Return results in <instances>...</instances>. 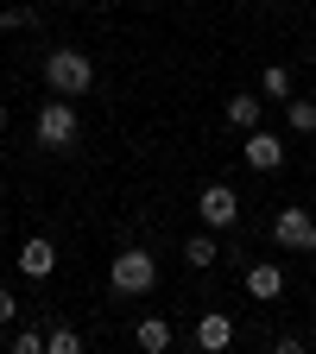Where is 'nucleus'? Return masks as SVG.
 Returning a JSON list of instances; mask_svg holds the SVG:
<instances>
[{"mask_svg":"<svg viewBox=\"0 0 316 354\" xmlns=\"http://www.w3.org/2000/svg\"><path fill=\"white\" fill-rule=\"evenodd\" d=\"M44 88L51 95H89L95 88V64H89V51H76V44H57V51H44Z\"/></svg>","mask_w":316,"mask_h":354,"instance_id":"1","label":"nucleus"},{"mask_svg":"<svg viewBox=\"0 0 316 354\" xmlns=\"http://www.w3.org/2000/svg\"><path fill=\"white\" fill-rule=\"evenodd\" d=\"M76 133H82V120H76L70 95H51V102L32 114V140H38V152H70Z\"/></svg>","mask_w":316,"mask_h":354,"instance_id":"2","label":"nucleus"},{"mask_svg":"<svg viewBox=\"0 0 316 354\" xmlns=\"http://www.w3.org/2000/svg\"><path fill=\"white\" fill-rule=\"evenodd\" d=\"M152 285H158V259L146 247H120L114 266H108V291L114 297H146Z\"/></svg>","mask_w":316,"mask_h":354,"instance_id":"3","label":"nucleus"},{"mask_svg":"<svg viewBox=\"0 0 316 354\" xmlns=\"http://www.w3.org/2000/svg\"><path fill=\"white\" fill-rule=\"evenodd\" d=\"M196 215H203V228H234L241 221V196H234V184H203V196H196Z\"/></svg>","mask_w":316,"mask_h":354,"instance_id":"4","label":"nucleus"},{"mask_svg":"<svg viewBox=\"0 0 316 354\" xmlns=\"http://www.w3.org/2000/svg\"><path fill=\"white\" fill-rule=\"evenodd\" d=\"M272 241H279L285 253H316V215H310V209H279Z\"/></svg>","mask_w":316,"mask_h":354,"instance_id":"5","label":"nucleus"},{"mask_svg":"<svg viewBox=\"0 0 316 354\" xmlns=\"http://www.w3.org/2000/svg\"><path fill=\"white\" fill-rule=\"evenodd\" d=\"M241 158L266 177V171H279V165H285V140H279V133H266V127H253L247 140H241Z\"/></svg>","mask_w":316,"mask_h":354,"instance_id":"6","label":"nucleus"},{"mask_svg":"<svg viewBox=\"0 0 316 354\" xmlns=\"http://www.w3.org/2000/svg\"><path fill=\"white\" fill-rule=\"evenodd\" d=\"M196 348L203 354L234 348V317H228V310H203V317H196Z\"/></svg>","mask_w":316,"mask_h":354,"instance_id":"7","label":"nucleus"},{"mask_svg":"<svg viewBox=\"0 0 316 354\" xmlns=\"http://www.w3.org/2000/svg\"><path fill=\"white\" fill-rule=\"evenodd\" d=\"M247 297H259V304H279V297H285V266H279V259H259V266H247Z\"/></svg>","mask_w":316,"mask_h":354,"instance_id":"8","label":"nucleus"},{"mask_svg":"<svg viewBox=\"0 0 316 354\" xmlns=\"http://www.w3.org/2000/svg\"><path fill=\"white\" fill-rule=\"evenodd\" d=\"M221 114H228V127H234V133H253V127H259V114H266V95H259V88H241V95L221 102Z\"/></svg>","mask_w":316,"mask_h":354,"instance_id":"9","label":"nucleus"},{"mask_svg":"<svg viewBox=\"0 0 316 354\" xmlns=\"http://www.w3.org/2000/svg\"><path fill=\"white\" fill-rule=\"evenodd\" d=\"M19 272H26V279H51V272H57V247L44 241V234H32V241L19 247Z\"/></svg>","mask_w":316,"mask_h":354,"instance_id":"10","label":"nucleus"},{"mask_svg":"<svg viewBox=\"0 0 316 354\" xmlns=\"http://www.w3.org/2000/svg\"><path fill=\"white\" fill-rule=\"evenodd\" d=\"M133 342H140L146 354H165V348L177 342V329H171L165 317H140V323H133Z\"/></svg>","mask_w":316,"mask_h":354,"instance_id":"11","label":"nucleus"},{"mask_svg":"<svg viewBox=\"0 0 316 354\" xmlns=\"http://www.w3.org/2000/svg\"><path fill=\"white\" fill-rule=\"evenodd\" d=\"M215 259H221V253H215V234H190V241H184V266H190V272H209Z\"/></svg>","mask_w":316,"mask_h":354,"instance_id":"12","label":"nucleus"},{"mask_svg":"<svg viewBox=\"0 0 316 354\" xmlns=\"http://www.w3.org/2000/svg\"><path fill=\"white\" fill-rule=\"evenodd\" d=\"M259 95H266V102H291V70H285V64H266Z\"/></svg>","mask_w":316,"mask_h":354,"instance_id":"13","label":"nucleus"},{"mask_svg":"<svg viewBox=\"0 0 316 354\" xmlns=\"http://www.w3.org/2000/svg\"><path fill=\"white\" fill-rule=\"evenodd\" d=\"M285 127H291V133H316V102H310V95H291V102H285Z\"/></svg>","mask_w":316,"mask_h":354,"instance_id":"14","label":"nucleus"},{"mask_svg":"<svg viewBox=\"0 0 316 354\" xmlns=\"http://www.w3.org/2000/svg\"><path fill=\"white\" fill-rule=\"evenodd\" d=\"M44 354H82V335L64 329V323H57V329H44Z\"/></svg>","mask_w":316,"mask_h":354,"instance_id":"15","label":"nucleus"},{"mask_svg":"<svg viewBox=\"0 0 316 354\" xmlns=\"http://www.w3.org/2000/svg\"><path fill=\"white\" fill-rule=\"evenodd\" d=\"M32 26H38L32 7H0V32H32Z\"/></svg>","mask_w":316,"mask_h":354,"instance_id":"16","label":"nucleus"},{"mask_svg":"<svg viewBox=\"0 0 316 354\" xmlns=\"http://www.w3.org/2000/svg\"><path fill=\"white\" fill-rule=\"evenodd\" d=\"M13 354H44V329H13Z\"/></svg>","mask_w":316,"mask_h":354,"instance_id":"17","label":"nucleus"},{"mask_svg":"<svg viewBox=\"0 0 316 354\" xmlns=\"http://www.w3.org/2000/svg\"><path fill=\"white\" fill-rule=\"evenodd\" d=\"M272 348H279V354H304V348H310V342H304V335H297V329H285V335H279V342H272Z\"/></svg>","mask_w":316,"mask_h":354,"instance_id":"18","label":"nucleus"},{"mask_svg":"<svg viewBox=\"0 0 316 354\" xmlns=\"http://www.w3.org/2000/svg\"><path fill=\"white\" fill-rule=\"evenodd\" d=\"M13 317H19V304H13V291H7V285H0V329H7Z\"/></svg>","mask_w":316,"mask_h":354,"instance_id":"19","label":"nucleus"},{"mask_svg":"<svg viewBox=\"0 0 316 354\" xmlns=\"http://www.w3.org/2000/svg\"><path fill=\"white\" fill-rule=\"evenodd\" d=\"M0 133H7V102H0Z\"/></svg>","mask_w":316,"mask_h":354,"instance_id":"20","label":"nucleus"},{"mask_svg":"<svg viewBox=\"0 0 316 354\" xmlns=\"http://www.w3.org/2000/svg\"><path fill=\"white\" fill-rule=\"evenodd\" d=\"M310 70H316V51H310Z\"/></svg>","mask_w":316,"mask_h":354,"instance_id":"21","label":"nucleus"},{"mask_svg":"<svg viewBox=\"0 0 316 354\" xmlns=\"http://www.w3.org/2000/svg\"><path fill=\"white\" fill-rule=\"evenodd\" d=\"M272 7H285V0H272Z\"/></svg>","mask_w":316,"mask_h":354,"instance_id":"22","label":"nucleus"}]
</instances>
